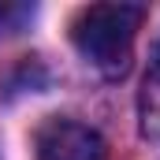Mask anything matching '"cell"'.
Instances as JSON below:
<instances>
[{
	"label": "cell",
	"mask_w": 160,
	"mask_h": 160,
	"mask_svg": "<svg viewBox=\"0 0 160 160\" xmlns=\"http://www.w3.org/2000/svg\"><path fill=\"white\" fill-rule=\"evenodd\" d=\"M142 4H86L71 22L78 56L104 78H123L134 63V41L142 30Z\"/></svg>",
	"instance_id": "6da1fadb"
},
{
	"label": "cell",
	"mask_w": 160,
	"mask_h": 160,
	"mask_svg": "<svg viewBox=\"0 0 160 160\" xmlns=\"http://www.w3.org/2000/svg\"><path fill=\"white\" fill-rule=\"evenodd\" d=\"M41 160H108V142L78 119L52 116L34 134Z\"/></svg>",
	"instance_id": "7a4b0ae2"
},
{
	"label": "cell",
	"mask_w": 160,
	"mask_h": 160,
	"mask_svg": "<svg viewBox=\"0 0 160 160\" xmlns=\"http://www.w3.org/2000/svg\"><path fill=\"white\" fill-rule=\"evenodd\" d=\"M138 130H142V138L160 142V48L153 52L149 71L138 89Z\"/></svg>",
	"instance_id": "3957f363"
},
{
	"label": "cell",
	"mask_w": 160,
	"mask_h": 160,
	"mask_svg": "<svg viewBox=\"0 0 160 160\" xmlns=\"http://www.w3.org/2000/svg\"><path fill=\"white\" fill-rule=\"evenodd\" d=\"M30 19H34V4L0 0V34H19V30H22Z\"/></svg>",
	"instance_id": "277c9868"
}]
</instances>
